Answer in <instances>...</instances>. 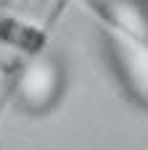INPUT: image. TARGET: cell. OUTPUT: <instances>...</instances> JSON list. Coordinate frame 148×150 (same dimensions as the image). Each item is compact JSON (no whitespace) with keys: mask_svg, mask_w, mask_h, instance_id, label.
Masks as SVG:
<instances>
[{"mask_svg":"<svg viewBox=\"0 0 148 150\" xmlns=\"http://www.w3.org/2000/svg\"><path fill=\"white\" fill-rule=\"evenodd\" d=\"M0 45L21 61L40 58L48 47V26L19 13H0Z\"/></svg>","mask_w":148,"mask_h":150,"instance_id":"cell-3","label":"cell"},{"mask_svg":"<svg viewBox=\"0 0 148 150\" xmlns=\"http://www.w3.org/2000/svg\"><path fill=\"white\" fill-rule=\"evenodd\" d=\"M82 5L109 32L148 53V0H82Z\"/></svg>","mask_w":148,"mask_h":150,"instance_id":"cell-1","label":"cell"},{"mask_svg":"<svg viewBox=\"0 0 148 150\" xmlns=\"http://www.w3.org/2000/svg\"><path fill=\"white\" fill-rule=\"evenodd\" d=\"M26 61L16 58V55H0V121L11 105V100L19 92V79L24 74Z\"/></svg>","mask_w":148,"mask_h":150,"instance_id":"cell-4","label":"cell"},{"mask_svg":"<svg viewBox=\"0 0 148 150\" xmlns=\"http://www.w3.org/2000/svg\"><path fill=\"white\" fill-rule=\"evenodd\" d=\"M106 40H109V50L119 71V79L127 87L130 98H135L140 105H148V53L109 29H106Z\"/></svg>","mask_w":148,"mask_h":150,"instance_id":"cell-2","label":"cell"}]
</instances>
